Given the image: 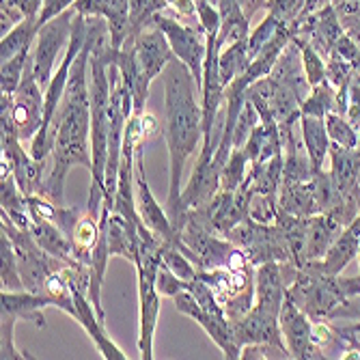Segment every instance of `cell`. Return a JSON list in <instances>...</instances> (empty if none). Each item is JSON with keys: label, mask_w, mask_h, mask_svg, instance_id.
<instances>
[{"label": "cell", "mask_w": 360, "mask_h": 360, "mask_svg": "<svg viewBox=\"0 0 360 360\" xmlns=\"http://www.w3.org/2000/svg\"><path fill=\"white\" fill-rule=\"evenodd\" d=\"M165 141L169 147L167 212L177 229L181 216L184 167L203 141L201 86L177 56L165 70Z\"/></svg>", "instance_id": "6da1fadb"}, {"label": "cell", "mask_w": 360, "mask_h": 360, "mask_svg": "<svg viewBox=\"0 0 360 360\" xmlns=\"http://www.w3.org/2000/svg\"><path fill=\"white\" fill-rule=\"evenodd\" d=\"M287 293L313 321H328L345 302L360 298V276H326L304 264L298 268V274Z\"/></svg>", "instance_id": "7a4b0ae2"}, {"label": "cell", "mask_w": 360, "mask_h": 360, "mask_svg": "<svg viewBox=\"0 0 360 360\" xmlns=\"http://www.w3.org/2000/svg\"><path fill=\"white\" fill-rule=\"evenodd\" d=\"M224 238L229 242H233L238 248H242L244 255L255 266L268 264V261H278V264L291 261L289 246H287L285 236L276 222L261 224V222L252 220L250 216H246Z\"/></svg>", "instance_id": "3957f363"}, {"label": "cell", "mask_w": 360, "mask_h": 360, "mask_svg": "<svg viewBox=\"0 0 360 360\" xmlns=\"http://www.w3.org/2000/svg\"><path fill=\"white\" fill-rule=\"evenodd\" d=\"M74 18H76V11L72 7L65 13H60L58 18L46 22L37 32L35 44H32L30 68L44 91L50 84L54 70L58 68V63H60L58 56L65 54V50H68V44L74 32Z\"/></svg>", "instance_id": "277c9868"}, {"label": "cell", "mask_w": 360, "mask_h": 360, "mask_svg": "<svg viewBox=\"0 0 360 360\" xmlns=\"http://www.w3.org/2000/svg\"><path fill=\"white\" fill-rule=\"evenodd\" d=\"M151 26H158L167 35L175 56L190 70L196 84H203V70L207 56V35L203 26L184 24L167 13H155L151 18Z\"/></svg>", "instance_id": "5b68a950"}, {"label": "cell", "mask_w": 360, "mask_h": 360, "mask_svg": "<svg viewBox=\"0 0 360 360\" xmlns=\"http://www.w3.org/2000/svg\"><path fill=\"white\" fill-rule=\"evenodd\" d=\"M145 143L136 145V165H134V199H136V212L147 229L165 242V244H181V236L175 229L171 216L167 210H162L160 203L149 188L147 173H145V155H143Z\"/></svg>", "instance_id": "8992f818"}, {"label": "cell", "mask_w": 360, "mask_h": 360, "mask_svg": "<svg viewBox=\"0 0 360 360\" xmlns=\"http://www.w3.org/2000/svg\"><path fill=\"white\" fill-rule=\"evenodd\" d=\"M44 108H46V95L35 74H32L30 58H28L22 84L13 93V104H11V119L22 141H32L39 134V129L44 125Z\"/></svg>", "instance_id": "52a82bcc"}, {"label": "cell", "mask_w": 360, "mask_h": 360, "mask_svg": "<svg viewBox=\"0 0 360 360\" xmlns=\"http://www.w3.org/2000/svg\"><path fill=\"white\" fill-rule=\"evenodd\" d=\"M278 323H281L285 347L289 349L291 358H298V360L326 358V352L315 343V337H313V319L289 298V293L281 309Z\"/></svg>", "instance_id": "ba28073f"}, {"label": "cell", "mask_w": 360, "mask_h": 360, "mask_svg": "<svg viewBox=\"0 0 360 360\" xmlns=\"http://www.w3.org/2000/svg\"><path fill=\"white\" fill-rule=\"evenodd\" d=\"M173 300H175V309L179 313L192 317L196 323L201 326V328L205 330V335L220 347V352L224 354V358H229V360L240 358V349L242 347L236 343L231 319H229L224 313H210V311H205L199 304V300H196L188 289L181 291V293H177Z\"/></svg>", "instance_id": "9c48e42d"}, {"label": "cell", "mask_w": 360, "mask_h": 360, "mask_svg": "<svg viewBox=\"0 0 360 360\" xmlns=\"http://www.w3.org/2000/svg\"><path fill=\"white\" fill-rule=\"evenodd\" d=\"M136 58L141 65L143 78L151 84L160 74H165L167 65L175 58V52L167 35L158 26H149L136 35Z\"/></svg>", "instance_id": "30bf717a"}, {"label": "cell", "mask_w": 360, "mask_h": 360, "mask_svg": "<svg viewBox=\"0 0 360 360\" xmlns=\"http://www.w3.org/2000/svg\"><path fill=\"white\" fill-rule=\"evenodd\" d=\"M233 326V337L236 343L240 347L248 345V343H276V345H285L283 341V333H281V323H278V315L261 309L257 304H252V309L238 321H231Z\"/></svg>", "instance_id": "8fae6325"}, {"label": "cell", "mask_w": 360, "mask_h": 360, "mask_svg": "<svg viewBox=\"0 0 360 360\" xmlns=\"http://www.w3.org/2000/svg\"><path fill=\"white\" fill-rule=\"evenodd\" d=\"M70 287L74 291V302H76V321L93 339V343H95L97 352L102 354V358H106V360H127V354L121 352L110 341V337L104 333V321L100 319V315H97V311H95L91 298H89V293L82 291L80 287H74V285H70Z\"/></svg>", "instance_id": "7c38bea8"}, {"label": "cell", "mask_w": 360, "mask_h": 360, "mask_svg": "<svg viewBox=\"0 0 360 360\" xmlns=\"http://www.w3.org/2000/svg\"><path fill=\"white\" fill-rule=\"evenodd\" d=\"M136 37H127L123 46L112 54V63L117 65V70L125 82V86L132 93V102H134V112L132 115H145L147 106V97H149V82L143 78L141 65L136 58Z\"/></svg>", "instance_id": "4fadbf2b"}, {"label": "cell", "mask_w": 360, "mask_h": 360, "mask_svg": "<svg viewBox=\"0 0 360 360\" xmlns=\"http://www.w3.org/2000/svg\"><path fill=\"white\" fill-rule=\"evenodd\" d=\"M343 224L335 220L330 214H315L307 222V242L302 252V266L311 264V261H319L330 250L335 240L341 236Z\"/></svg>", "instance_id": "5bb4252c"}, {"label": "cell", "mask_w": 360, "mask_h": 360, "mask_svg": "<svg viewBox=\"0 0 360 360\" xmlns=\"http://www.w3.org/2000/svg\"><path fill=\"white\" fill-rule=\"evenodd\" d=\"M141 224L143 222H136L119 212H110L108 222H106L110 255L123 257L134 264L139 257V248H141V231H139Z\"/></svg>", "instance_id": "9a60e30c"}, {"label": "cell", "mask_w": 360, "mask_h": 360, "mask_svg": "<svg viewBox=\"0 0 360 360\" xmlns=\"http://www.w3.org/2000/svg\"><path fill=\"white\" fill-rule=\"evenodd\" d=\"M358 248H360V233H356L352 226H345L341 236L330 246V250L326 252V257L319 261H311L309 266L319 274L339 276L354 259H358Z\"/></svg>", "instance_id": "2e32d148"}, {"label": "cell", "mask_w": 360, "mask_h": 360, "mask_svg": "<svg viewBox=\"0 0 360 360\" xmlns=\"http://www.w3.org/2000/svg\"><path fill=\"white\" fill-rule=\"evenodd\" d=\"M28 231H30V236L35 238V242L48 255H52V257H56L60 261H68V264H74V261H78L74 257V244H72V240L65 236L54 222H50L48 218L37 216V214H30Z\"/></svg>", "instance_id": "e0dca14e"}, {"label": "cell", "mask_w": 360, "mask_h": 360, "mask_svg": "<svg viewBox=\"0 0 360 360\" xmlns=\"http://www.w3.org/2000/svg\"><path fill=\"white\" fill-rule=\"evenodd\" d=\"M52 307L50 298L37 291H3V311L11 313L18 321H30L44 328L46 319H44V309Z\"/></svg>", "instance_id": "ac0fdd59"}, {"label": "cell", "mask_w": 360, "mask_h": 360, "mask_svg": "<svg viewBox=\"0 0 360 360\" xmlns=\"http://www.w3.org/2000/svg\"><path fill=\"white\" fill-rule=\"evenodd\" d=\"M300 129H302V145L311 158V165L317 171L323 169V162L330 153V134L326 127V119L321 117H311V115H300Z\"/></svg>", "instance_id": "d6986e66"}, {"label": "cell", "mask_w": 360, "mask_h": 360, "mask_svg": "<svg viewBox=\"0 0 360 360\" xmlns=\"http://www.w3.org/2000/svg\"><path fill=\"white\" fill-rule=\"evenodd\" d=\"M330 173L339 188L345 194L358 192L360 186V147H341V145H330Z\"/></svg>", "instance_id": "ffe728a7"}, {"label": "cell", "mask_w": 360, "mask_h": 360, "mask_svg": "<svg viewBox=\"0 0 360 360\" xmlns=\"http://www.w3.org/2000/svg\"><path fill=\"white\" fill-rule=\"evenodd\" d=\"M278 205L283 212L311 218L317 214V201L311 181H281L278 188Z\"/></svg>", "instance_id": "44dd1931"}, {"label": "cell", "mask_w": 360, "mask_h": 360, "mask_svg": "<svg viewBox=\"0 0 360 360\" xmlns=\"http://www.w3.org/2000/svg\"><path fill=\"white\" fill-rule=\"evenodd\" d=\"M39 28L41 26H39L37 18H26L13 30H9L7 35L0 39V63L11 60L15 54L24 52V50H32V44L37 39Z\"/></svg>", "instance_id": "7402d4cb"}, {"label": "cell", "mask_w": 360, "mask_h": 360, "mask_svg": "<svg viewBox=\"0 0 360 360\" xmlns=\"http://www.w3.org/2000/svg\"><path fill=\"white\" fill-rule=\"evenodd\" d=\"M250 65V56H248V39L244 41H236L231 46H226L220 50L218 54V74L222 84H231L236 78H240L246 68Z\"/></svg>", "instance_id": "603a6c76"}, {"label": "cell", "mask_w": 360, "mask_h": 360, "mask_svg": "<svg viewBox=\"0 0 360 360\" xmlns=\"http://www.w3.org/2000/svg\"><path fill=\"white\" fill-rule=\"evenodd\" d=\"M0 278H3V291L26 289L22 274H20V266H18L15 246L5 231H0Z\"/></svg>", "instance_id": "cb8c5ba5"}, {"label": "cell", "mask_w": 360, "mask_h": 360, "mask_svg": "<svg viewBox=\"0 0 360 360\" xmlns=\"http://www.w3.org/2000/svg\"><path fill=\"white\" fill-rule=\"evenodd\" d=\"M291 41L300 50L302 70H304V76H307V82L311 84V89L328 80V63H326V58L313 48V44L309 39H304L302 35H293Z\"/></svg>", "instance_id": "d4e9b609"}, {"label": "cell", "mask_w": 360, "mask_h": 360, "mask_svg": "<svg viewBox=\"0 0 360 360\" xmlns=\"http://www.w3.org/2000/svg\"><path fill=\"white\" fill-rule=\"evenodd\" d=\"M335 100H337V91L328 80H326L311 89V93L307 95V100L300 106V112L326 119V115L335 110V104H337Z\"/></svg>", "instance_id": "484cf974"}, {"label": "cell", "mask_w": 360, "mask_h": 360, "mask_svg": "<svg viewBox=\"0 0 360 360\" xmlns=\"http://www.w3.org/2000/svg\"><path fill=\"white\" fill-rule=\"evenodd\" d=\"M248 171H250V160H248L246 151L233 149L222 169V175H220V190L236 192L248 177Z\"/></svg>", "instance_id": "4316f807"}, {"label": "cell", "mask_w": 360, "mask_h": 360, "mask_svg": "<svg viewBox=\"0 0 360 360\" xmlns=\"http://www.w3.org/2000/svg\"><path fill=\"white\" fill-rule=\"evenodd\" d=\"M326 127H328V134H330V141L335 145H341V147H360V129L349 121L345 119L341 112H328L326 115Z\"/></svg>", "instance_id": "83f0119b"}, {"label": "cell", "mask_w": 360, "mask_h": 360, "mask_svg": "<svg viewBox=\"0 0 360 360\" xmlns=\"http://www.w3.org/2000/svg\"><path fill=\"white\" fill-rule=\"evenodd\" d=\"M32 50H24L20 54H15L11 60H5L0 65V93L3 95H11L18 91V86L22 84L24 72H26V65L30 58Z\"/></svg>", "instance_id": "f1b7e54d"}, {"label": "cell", "mask_w": 360, "mask_h": 360, "mask_svg": "<svg viewBox=\"0 0 360 360\" xmlns=\"http://www.w3.org/2000/svg\"><path fill=\"white\" fill-rule=\"evenodd\" d=\"M162 264H165L167 268H171L184 281H194L201 272L194 266V261L179 248V244H165L162 242Z\"/></svg>", "instance_id": "f546056e"}, {"label": "cell", "mask_w": 360, "mask_h": 360, "mask_svg": "<svg viewBox=\"0 0 360 360\" xmlns=\"http://www.w3.org/2000/svg\"><path fill=\"white\" fill-rule=\"evenodd\" d=\"M283 26H285V24H283L276 15L268 13L264 20L259 22L257 28L250 30V35H248V56H250V60L259 54V50L264 48Z\"/></svg>", "instance_id": "4dcf8cb0"}, {"label": "cell", "mask_w": 360, "mask_h": 360, "mask_svg": "<svg viewBox=\"0 0 360 360\" xmlns=\"http://www.w3.org/2000/svg\"><path fill=\"white\" fill-rule=\"evenodd\" d=\"M259 123H261V117H259L255 104L246 97V102H244V106H242V110H240V115L236 119V125H233V149H244L250 132Z\"/></svg>", "instance_id": "1f68e13d"}, {"label": "cell", "mask_w": 360, "mask_h": 360, "mask_svg": "<svg viewBox=\"0 0 360 360\" xmlns=\"http://www.w3.org/2000/svg\"><path fill=\"white\" fill-rule=\"evenodd\" d=\"M311 0H268L266 3V11L276 15L283 24H293L296 20L307 18V9H309Z\"/></svg>", "instance_id": "d6a6232c"}, {"label": "cell", "mask_w": 360, "mask_h": 360, "mask_svg": "<svg viewBox=\"0 0 360 360\" xmlns=\"http://www.w3.org/2000/svg\"><path fill=\"white\" fill-rule=\"evenodd\" d=\"M278 212H281L278 194H252L250 210H248V216L252 220H257L261 224H272V222H276Z\"/></svg>", "instance_id": "836d02e7"}, {"label": "cell", "mask_w": 360, "mask_h": 360, "mask_svg": "<svg viewBox=\"0 0 360 360\" xmlns=\"http://www.w3.org/2000/svg\"><path fill=\"white\" fill-rule=\"evenodd\" d=\"M155 15L151 0H129V37L151 26V18Z\"/></svg>", "instance_id": "e575fe53"}, {"label": "cell", "mask_w": 360, "mask_h": 360, "mask_svg": "<svg viewBox=\"0 0 360 360\" xmlns=\"http://www.w3.org/2000/svg\"><path fill=\"white\" fill-rule=\"evenodd\" d=\"M3 345H0V358L3 360H15V358H28V354H22L15 343H13V328L18 319L11 315V313H5L3 311Z\"/></svg>", "instance_id": "d590c367"}, {"label": "cell", "mask_w": 360, "mask_h": 360, "mask_svg": "<svg viewBox=\"0 0 360 360\" xmlns=\"http://www.w3.org/2000/svg\"><path fill=\"white\" fill-rule=\"evenodd\" d=\"M240 358L252 360V358H291L289 349L285 345L276 343H248L240 349Z\"/></svg>", "instance_id": "8d00e7d4"}, {"label": "cell", "mask_w": 360, "mask_h": 360, "mask_svg": "<svg viewBox=\"0 0 360 360\" xmlns=\"http://www.w3.org/2000/svg\"><path fill=\"white\" fill-rule=\"evenodd\" d=\"M188 289V281L179 278L171 268H167L165 264L160 266L158 270V291L162 296H169V298H175L177 293L186 291Z\"/></svg>", "instance_id": "74e56055"}, {"label": "cell", "mask_w": 360, "mask_h": 360, "mask_svg": "<svg viewBox=\"0 0 360 360\" xmlns=\"http://www.w3.org/2000/svg\"><path fill=\"white\" fill-rule=\"evenodd\" d=\"M76 0H44V7L39 11V26H44L46 22L58 18L60 13H65L68 9L74 7Z\"/></svg>", "instance_id": "f35d334b"}, {"label": "cell", "mask_w": 360, "mask_h": 360, "mask_svg": "<svg viewBox=\"0 0 360 360\" xmlns=\"http://www.w3.org/2000/svg\"><path fill=\"white\" fill-rule=\"evenodd\" d=\"M3 3H9L11 7H15L24 18H37V20L44 7V0H3Z\"/></svg>", "instance_id": "ab89813d"}, {"label": "cell", "mask_w": 360, "mask_h": 360, "mask_svg": "<svg viewBox=\"0 0 360 360\" xmlns=\"http://www.w3.org/2000/svg\"><path fill=\"white\" fill-rule=\"evenodd\" d=\"M358 194H360V188H358ZM349 226L354 229V231H356V233H360V212H358V216H356V220H354V222H352Z\"/></svg>", "instance_id": "60d3db41"}, {"label": "cell", "mask_w": 360, "mask_h": 360, "mask_svg": "<svg viewBox=\"0 0 360 360\" xmlns=\"http://www.w3.org/2000/svg\"><path fill=\"white\" fill-rule=\"evenodd\" d=\"M358 266H360V248H358Z\"/></svg>", "instance_id": "b9f144b4"}, {"label": "cell", "mask_w": 360, "mask_h": 360, "mask_svg": "<svg viewBox=\"0 0 360 360\" xmlns=\"http://www.w3.org/2000/svg\"><path fill=\"white\" fill-rule=\"evenodd\" d=\"M330 3H339V0H330Z\"/></svg>", "instance_id": "7bdbcfd3"}]
</instances>
